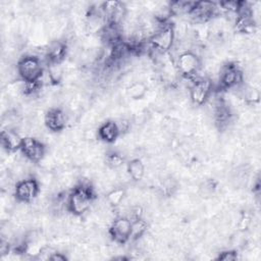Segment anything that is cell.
Instances as JSON below:
<instances>
[{"mask_svg":"<svg viewBox=\"0 0 261 261\" xmlns=\"http://www.w3.org/2000/svg\"><path fill=\"white\" fill-rule=\"evenodd\" d=\"M41 193V186L39 180L34 176H28L15 184L13 196L16 202L31 203L38 198Z\"/></svg>","mask_w":261,"mask_h":261,"instance_id":"5b68a950","label":"cell"},{"mask_svg":"<svg viewBox=\"0 0 261 261\" xmlns=\"http://www.w3.org/2000/svg\"><path fill=\"white\" fill-rule=\"evenodd\" d=\"M97 199L91 182L81 181L75 185L67 195V211L76 216L87 214Z\"/></svg>","mask_w":261,"mask_h":261,"instance_id":"6da1fadb","label":"cell"},{"mask_svg":"<svg viewBox=\"0 0 261 261\" xmlns=\"http://www.w3.org/2000/svg\"><path fill=\"white\" fill-rule=\"evenodd\" d=\"M174 34L172 29V23L170 22H163L156 31V33L149 39V44L151 50L160 52V53H167L170 52L174 45Z\"/></svg>","mask_w":261,"mask_h":261,"instance_id":"3957f363","label":"cell"},{"mask_svg":"<svg viewBox=\"0 0 261 261\" xmlns=\"http://www.w3.org/2000/svg\"><path fill=\"white\" fill-rule=\"evenodd\" d=\"M23 137L12 128L2 129L1 132V146L8 152H16L20 150Z\"/></svg>","mask_w":261,"mask_h":261,"instance_id":"7c38bea8","label":"cell"},{"mask_svg":"<svg viewBox=\"0 0 261 261\" xmlns=\"http://www.w3.org/2000/svg\"><path fill=\"white\" fill-rule=\"evenodd\" d=\"M127 172L134 181L143 180L146 173V166L141 158H133L126 163Z\"/></svg>","mask_w":261,"mask_h":261,"instance_id":"5bb4252c","label":"cell"},{"mask_svg":"<svg viewBox=\"0 0 261 261\" xmlns=\"http://www.w3.org/2000/svg\"><path fill=\"white\" fill-rule=\"evenodd\" d=\"M97 129H98V138L103 143H106V144H112L120 137L117 124L115 120H112V119H108L101 122Z\"/></svg>","mask_w":261,"mask_h":261,"instance_id":"4fadbf2b","label":"cell"},{"mask_svg":"<svg viewBox=\"0 0 261 261\" xmlns=\"http://www.w3.org/2000/svg\"><path fill=\"white\" fill-rule=\"evenodd\" d=\"M44 124L52 133L62 132L68 125V114L60 107L50 108L46 111Z\"/></svg>","mask_w":261,"mask_h":261,"instance_id":"30bf717a","label":"cell"},{"mask_svg":"<svg viewBox=\"0 0 261 261\" xmlns=\"http://www.w3.org/2000/svg\"><path fill=\"white\" fill-rule=\"evenodd\" d=\"M67 56V42L62 39H55L46 47L47 62H62Z\"/></svg>","mask_w":261,"mask_h":261,"instance_id":"8fae6325","label":"cell"},{"mask_svg":"<svg viewBox=\"0 0 261 261\" xmlns=\"http://www.w3.org/2000/svg\"><path fill=\"white\" fill-rule=\"evenodd\" d=\"M213 91V85L208 77L196 80L189 88V98L195 106H203Z\"/></svg>","mask_w":261,"mask_h":261,"instance_id":"ba28073f","label":"cell"},{"mask_svg":"<svg viewBox=\"0 0 261 261\" xmlns=\"http://www.w3.org/2000/svg\"><path fill=\"white\" fill-rule=\"evenodd\" d=\"M149 228V223L146 219L137 218L132 220V226H130V239L133 241H136L140 239L142 236H144Z\"/></svg>","mask_w":261,"mask_h":261,"instance_id":"d6986e66","label":"cell"},{"mask_svg":"<svg viewBox=\"0 0 261 261\" xmlns=\"http://www.w3.org/2000/svg\"><path fill=\"white\" fill-rule=\"evenodd\" d=\"M105 164L107 167L117 169L124 165V156L118 151H111L105 155Z\"/></svg>","mask_w":261,"mask_h":261,"instance_id":"ffe728a7","label":"cell"},{"mask_svg":"<svg viewBox=\"0 0 261 261\" xmlns=\"http://www.w3.org/2000/svg\"><path fill=\"white\" fill-rule=\"evenodd\" d=\"M238 258H239L238 252L236 250H231V249L220 252L217 257L218 260H223V261H232Z\"/></svg>","mask_w":261,"mask_h":261,"instance_id":"44dd1931","label":"cell"},{"mask_svg":"<svg viewBox=\"0 0 261 261\" xmlns=\"http://www.w3.org/2000/svg\"><path fill=\"white\" fill-rule=\"evenodd\" d=\"M67 259H68V257L65 254H63L57 250H54L49 257V260H52V261H65Z\"/></svg>","mask_w":261,"mask_h":261,"instance_id":"7402d4cb","label":"cell"},{"mask_svg":"<svg viewBox=\"0 0 261 261\" xmlns=\"http://www.w3.org/2000/svg\"><path fill=\"white\" fill-rule=\"evenodd\" d=\"M174 63L181 77H194L202 66V59L197 53L186 51L176 56Z\"/></svg>","mask_w":261,"mask_h":261,"instance_id":"8992f818","label":"cell"},{"mask_svg":"<svg viewBox=\"0 0 261 261\" xmlns=\"http://www.w3.org/2000/svg\"><path fill=\"white\" fill-rule=\"evenodd\" d=\"M126 197V189L122 186H116L106 193L105 199L113 208L117 207Z\"/></svg>","mask_w":261,"mask_h":261,"instance_id":"e0dca14e","label":"cell"},{"mask_svg":"<svg viewBox=\"0 0 261 261\" xmlns=\"http://www.w3.org/2000/svg\"><path fill=\"white\" fill-rule=\"evenodd\" d=\"M16 68L19 79L27 83L39 82L44 73L42 60L37 56L29 54L21 56L17 60Z\"/></svg>","mask_w":261,"mask_h":261,"instance_id":"7a4b0ae2","label":"cell"},{"mask_svg":"<svg viewBox=\"0 0 261 261\" xmlns=\"http://www.w3.org/2000/svg\"><path fill=\"white\" fill-rule=\"evenodd\" d=\"M147 91L148 88L145 83L137 81L124 89V96L128 98L129 101L142 100L145 98Z\"/></svg>","mask_w":261,"mask_h":261,"instance_id":"9a60e30c","label":"cell"},{"mask_svg":"<svg viewBox=\"0 0 261 261\" xmlns=\"http://www.w3.org/2000/svg\"><path fill=\"white\" fill-rule=\"evenodd\" d=\"M46 72L52 86H57L63 82L64 70L60 62H47Z\"/></svg>","mask_w":261,"mask_h":261,"instance_id":"2e32d148","label":"cell"},{"mask_svg":"<svg viewBox=\"0 0 261 261\" xmlns=\"http://www.w3.org/2000/svg\"><path fill=\"white\" fill-rule=\"evenodd\" d=\"M21 155L33 163H39L47 153L46 145L35 137H24L20 147Z\"/></svg>","mask_w":261,"mask_h":261,"instance_id":"52a82bcc","label":"cell"},{"mask_svg":"<svg viewBox=\"0 0 261 261\" xmlns=\"http://www.w3.org/2000/svg\"><path fill=\"white\" fill-rule=\"evenodd\" d=\"M219 87L223 90H232L244 84V73L240 66L231 61L221 65L218 73Z\"/></svg>","mask_w":261,"mask_h":261,"instance_id":"277c9868","label":"cell"},{"mask_svg":"<svg viewBox=\"0 0 261 261\" xmlns=\"http://www.w3.org/2000/svg\"><path fill=\"white\" fill-rule=\"evenodd\" d=\"M132 220L126 216H116L108 228V233L113 242L120 245L125 244L130 239Z\"/></svg>","mask_w":261,"mask_h":261,"instance_id":"9c48e42d","label":"cell"},{"mask_svg":"<svg viewBox=\"0 0 261 261\" xmlns=\"http://www.w3.org/2000/svg\"><path fill=\"white\" fill-rule=\"evenodd\" d=\"M196 2L190 1H172L169 4L170 13L173 16H182L188 15L193 9Z\"/></svg>","mask_w":261,"mask_h":261,"instance_id":"ac0fdd59","label":"cell"}]
</instances>
